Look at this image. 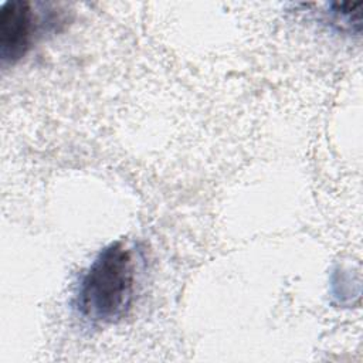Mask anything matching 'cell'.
I'll list each match as a JSON object with an SVG mask.
<instances>
[{
    "instance_id": "cell-1",
    "label": "cell",
    "mask_w": 363,
    "mask_h": 363,
    "mask_svg": "<svg viewBox=\"0 0 363 363\" xmlns=\"http://www.w3.org/2000/svg\"><path fill=\"white\" fill-rule=\"evenodd\" d=\"M133 294L132 252L116 241L102 248L82 274L75 292V309L92 325L113 323L128 313Z\"/></svg>"
},
{
    "instance_id": "cell-2",
    "label": "cell",
    "mask_w": 363,
    "mask_h": 363,
    "mask_svg": "<svg viewBox=\"0 0 363 363\" xmlns=\"http://www.w3.org/2000/svg\"><path fill=\"white\" fill-rule=\"evenodd\" d=\"M35 16L31 3L7 0L0 6V57L3 64L20 61L31 47Z\"/></svg>"
}]
</instances>
